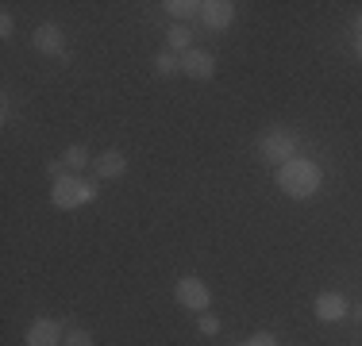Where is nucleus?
Segmentation results:
<instances>
[{
	"label": "nucleus",
	"instance_id": "nucleus-1",
	"mask_svg": "<svg viewBox=\"0 0 362 346\" xmlns=\"http://www.w3.org/2000/svg\"><path fill=\"white\" fill-rule=\"evenodd\" d=\"M320 185H324V169L313 158H305V154H297L286 166H278V189L289 201H313L320 193Z\"/></svg>",
	"mask_w": 362,
	"mask_h": 346
},
{
	"label": "nucleus",
	"instance_id": "nucleus-2",
	"mask_svg": "<svg viewBox=\"0 0 362 346\" xmlns=\"http://www.w3.org/2000/svg\"><path fill=\"white\" fill-rule=\"evenodd\" d=\"M93 201H97V181H85V177H77V173L58 177L54 189H50V204H54L58 212H74V208L93 204Z\"/></svg>",
	"mask_w": 362,
	"mask_h": 346
},
{
	"label": "nucleus",
	"instance_id": "nucleus-3",
	"mask_svg": "<svg viewBox=\"0 0 362 346\" xmlns=\"http://www.w3.org/2000/svg\"><path fill=\"white\" fill-rule=\"evenodd\" d=\"M258 154H262V162H270V166H286L289 158L300 154V143L289 127H270V131L258 138Z\"/></svg>",
	"mask_w": 362,
	"mask_h": 346
},
{
	"label": "nucleus",
	"instance_id": "nucleus-4",
	"mask_svg": "<svg viewBox=\"0 0 362 346\" xmlns=\"http://www.w3.org/2000/svg\"><path fill=\"white\" fill-rule=\"evenodd\" d=\"M174 297H177V304L189 308V311H209V304H212V289H209L204 277H177Z\"/></svg>",
	"mask_w": 362,
	"mask_h": 346
},
{
	"label": "nucleus",
	"instance_id": "nucleus-5",
	"mask_svg": "<svg viewBox=\"0 0 362 346\" xmlns=\"http://www.w3.org/2000/svg\"><path fill=\"white\" fill-rule=\"evenodd\" d=\"M31 47L47 58H66V35L58 23H39V28L31 31Z\"/></svg>",
	"mask_w": 362,
	"mask_h": 346
},
{
	"label": "nucleus",
	"instance_id": "nucleus-6",
	"mask_svg": "<svg viewBox=\"0 0 362 346\" xmlns=\"http://www.w3.org/2000/svg\"><path fill=\"white\" fill-rule=\"evenodd\" d=\"M181 73L193 77V81H212V73H216V58L209 54V50L193 47L181 54Z\"/></svg>",
	"mask_w": 362,
	"mask_h": 346
},
{
	"label": "nucleus",
	"instance_id": "nucleus-7",
	"mask_svg": "<svg viewBox=\"0 0 362 346\" xmlns=\"http://www.w3.org/2000/svg\"><path fill=\"white\" fill-rule=\"evenodd\" d=\"M235 12H239V8L231 4V0H204L201 20H204V28H209V31H228L231 23H235Z\"/></svg>",
	"mask_w": 362,
	"mask_h": 346
},
{
	"label": "nucleus",
	"instance_id": "nucleus-8",
	"mask_svg": "<svg viewBox=\"0 0 362 346\" xmlns=\"http://www.w3.org/2000/svg\"><path fill=\"white\" fill-rule=\"evenodd\" d=\"M66 342V331L58 327V319H35L28 327V339L23 346H62Z\"/></svg>",
	"mask_w": 362,
	"mask_h": 346
},
{
	"label": "nucleus",
	"instance_id": "nucleus-9",
	"mask_svg": "<svg viewBox=\"0 0 362 346\" xmlns=\"http://www.w3.org/2000/svg\"><path fill=\"white\" fill-rule=\"evenodd\" d=\"M347 311H351V304L343 292H320L316 297V319L320 323H339V319H347Z\"/></svg>",
	"mask_w": 362,
	"mask_h": 346
},
{
	"label": "nucleus",
	"instance_id": "nucleus-10",
	"mask_svg": "<svg viewBox=\"0 0 362 346\" xmlns=\"http://www.w3.org/2000/svg\"><path fill=\"white\" fill-rule=\"evenodd\" d=\"M93 169H97V177H124V173H127V158L119 150H105L97 162H93Z\"/></svg>",
	"mask_w": 362,
	"mask_h": 346
},
{
	"label": "nucleus",
	"instance_id": "nucleus-11",
	"mask_svg": "<svg viewBox=\"0 0 362 346\" xmlns=\"http://www.w3.org/2000/svg\"><path fill=\"white\" fill-rule=\"evenodd\" d=\"M162 8H166V12L174 16L177 23H185V20H193V16L204 12V0H166Z\"/></svg>",
	"mask_w": 362,
	"mask_h": 346
},
{
	"label": "nucleus",
	"instance_id": "nucleus-12",
	"mask_svg": "<svg viewBox=\"0 0 362 346\" xmlns=\"http://www.w3.org/2000/svg\"><path fill=\"white\" fill-rule=\"evenodd\" d=\"M166 47L174 50V54H185V50H193V31H189L185 23H174V28L166 31Z\"/></svg>",
	"mask_w": 362,
	"mask_h": 346
},
{
	"label": "nucleus",
	"instance_id": "nucleus-13",
	"mask_svg": "<svg viewBox=\"0 0 362 346\" xmlns=\"http://www.w3.org/2000/svg\"><path fill=\"white\" fill-rule=\"evenodd\" d=\"M154 73H158V77L181 73V54H174V50H162V54L154 58Z\"/></svg>",
	"mask_w": 362,
	"mask_h": 346
},
{
	"label": "nucleus",
	"instance_id": "nucleus-14",
	"mask_svg": "<svg viewBox=\"0 0 362 346\" xmlns=\"http://www.w3.org/2000/svg\"><path fill=\"white\" fill-rule=\"evenodd\" d=\"M62 162H66V169H85V162H93V158H89V150H85L81 143H74V146H66Z\"/></svg>",
	"mask_w": 362,
	"mask_h": 346
},
{
	"label": "nucleus",
	"instance_id": "nucleus-15",
	"mask_svg": "<svg viewBox=\"0 0 362 346\" xmlns=\"http://www.w3.org/2000/svg\"><path fill=\"white\" fill-rule=\"evenodd\" d=\"M62 346H93V335L81 331V327H74V331H66V342Z\"/></svg>",
	"mask_w": 362,
	"mask_h": 346
},
{
	"label": "nucleus",
	"instance_id": "nucleus-16",
	"mask_svg": "<svg viewBox=\"0 0 362 346\" xmlns=\"http://www.w3.org/2000/svg\"><path fill=\"white\" fill-rule=\"evenodd\" d=\"M197 327H201V335H216L220 331V319L216 316H201V319H197Z\"/></svg>",
	"mask_w": 362,
	"mask_h": 346
},
{
	"label": "nucleus",
	"instance_id": "nucleus-17",
	"mask_svg": "<svg viewBox=\"0 0 362 346\" xmlns=\"http://www.w3.org/2000/svg\"><path fill=\"white\" fill-rule=\"evenodd\" d=\"M243 346H278V339H274L270 331H258V335H251V339H247Z\"/></svg>",
	"mask_w": 362,
	"mask_h": 346
},
{
	"label": "nucleus",
	"instance_id": "nucleus-18",
	"mask_svg": "<svg viewBox=\"0 0 362 346\" xmlns=\"http://www.w3.org/2000/svg\"><path fill=\"white\" fill-rule=\"evenodd\" d=\"M47 177H50V181L66 177V162H62V158H50V162H47Z\"/></svg>",
	"mask_w": 362,
	"mask_h": 346
},
{
	"label": "nucleus",
	"instance_id": "nucleus-19",
	"mask_svg": "<svg viewBox=\"0 0 362 346\" xmlns=\"http://www.w3.org/2000/svg\"><path fill=\"white\" fill-rule=\"evenodd\" d=\"M12 31H16L12 12H0V39H12Z\"/></svg>",
	"mask_w": 362,
	"mask_h": 346
},
{
	"label": "nucleus",
	"instance_id": "nucleus-20",
	"mask_svg": "<svg viewBox=\"0 0 362 346\" xmlns=\"http://www.w3.org/2000/svg\"><path fill=\"white\" fill-rule=\"evenodd\" d=\"M355 54L362 58V35H358V39H355Z\"/></svg>",
	"mask_w": 362,
	"mask_h": 346
},
{
	"label": "nucleus",
	"instance_id": "nucleus-21",
	"mask_svg": "<svg viewBox=\"0 0 362 346\" xmlns=\"http://www.w3.org/2000/svg\"><path fill=\"white\" fill-rule=\"evenodd\" d=\"M355 35H362V16H355Z\"/></svg>",
	"mask_w": 362,
	"mask_h": 346
}]
</instances>
